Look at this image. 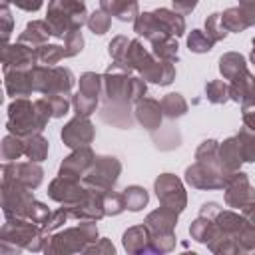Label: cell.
Returning <instances> with one entry per match:
<instances>
[{"mask_svg": "<svg viewBox=\"0 0 255 255\" xmlns=\"http://www.w3.org/2000/svg\"><path fill=\"white\" fill-rule=\"evenodd\" d=\"M221 24L227 32H243L245 28H249V22L241 8H227L221 14Z\"/></svg>", "mask_w": 255, "mask_h": 255, "instance_id": "27", "label": "cell"}, {"mask_svg": "<svg viewBox=\"0 0 255 255\" xmlns=\"http://www.w3.org/2000/svg\"><path fill=\"white\" fill-rule=\"evenodd\" d=\"M245 70H247L245 58L237 52H229V54L221 56V60H219V72L223 74L225 80H233L235 76H239Z\"/></svg>", "mask_w": 255, "mask_h": 255, "instance_id": "24", "label": "cell"}, {"mask_svg": "<svg viewBox=\"0 0 255 255\" xmlns=\"http://www.w3.org/2000/svg\"><path fill=\"white\" fill-rule=\"evenodd\" d=\"M54 118L48 98H40L34 104L26 98H18L8 108V129L18 137L40 133L48 120Z\"/></svg>", "mask_w": 255, "mask_h": 255, "instance_id": "1", "label": "cell"}, {"mask_svg": "<svg viewBox=\"0 0 255 255\" xmlns=\"http://www.w3.org/2000/svg\"><path fill=\"white\" fill-rule=\"evenodd\" d=\"M2 20H4V28H2V40L6 44L8 36H10V28H12V16L8 10V4H2Z\"/></svg>", "mask_w": 255, "mask_h": 255, "instance_id": "43", "label": "cell"}, {"mask_svg": "<svg viewBox=\"0 0 255 255\" xmlns=\"http://www.w3.org/2000/svg\"><path fill=\"white\" fill-rule=\"evenodd\" d=\"M48 36H52L50 24H48V22H42V20H36V22H30V24L26 26V30L20 34L18 42L30 46L32 50H38L40 46L46 44Z\"/></svg>", "mask_w": 255, "mask_h": 255, "instance_id": "20", "label": "cell"}, {"mask_svg": "<svg viewBox=\"0 0 255 255\" xmlns=\"http://www.w3.org/2000/svg\"><path fill=\"white\" fill-rule=\"evenodd\" d=\"M229 173L215 163H201L195 161L191 167L185 169V181L195 189H219L225 187Z\"/></svg>", "mask_w": 255, "mask_h": 255, "instance_id": "6", "label": "cell"}, {"mask_svg": "<svg viewBox=\"0 0 255 255\" xmlns=\"http://www.w3.org/2000/svg\"><path fill=\"white\" fill-rule=\"evenodd\" d=\"M94 161H96V155H94V151L88 145L78 147L72 155H68L62 161L58 175H66V177H72V179H78L80 181V177H84L88 173V169L92 167Z\"/></svg>", "mask_w": 255, "mask_h": 255, "instance_id": "13", "label": "cell"}, {"mask_svg": "<svg viewBox=\"0 0 255 255\" xmlns=\"http://www.w3.org/2000/svg\"><path fill=\"white\" fill-rule=\"evenodd\" d=\"M251 201H255V187L249 183V177L241 171L231 173L225 183V203L241 209Z\"/></svg>", "mask_w": 255, "mask_h": 255, "instance_id": "9", "label": "cell"}, {"mask_svg": "<svg viewBox=\"0 0 255 255\" xmlns=\"http://www.w3.org/2000/svg\"><path fill=\"white\" fill-rule=\"evenodd\" d=\"M219 161L227 173H235L239 169L243 155H241V147H239L237 137H229L219 145Z\"/></svg>", "mask_w": 255, "mask_h": 255, "instance_id": "21", "label": "cell"}, {"mask_svg": "<svg viewBox=\"0 0 255 255\" xmlns=\"http://www.w3.org/2000/svg\"><path fill=\"white\" fill-rule=\"evenodd\" d=\"M46 98H48V102H50V108H52L54 118H62V116L68 112L70 102H68V98H66V96L54 94V96H46Z\"/></svg>", "mask_w": 255, "mask_h": 255, "instance_id": "41", "label": "cell"}, {"mask_svg": "<svg viewBox=\"0 0 255 255\" xmlns=\"http://www.w3.org/2000/svg\"><path fill=\"white\" fill-rule=\"evenodd\" d=\"M46 22L50 24L52 36L58 38H66L70 32L80 30L82 24L88 22L84 0H50Z\"/></svg>", "mask_w": 255, "mask_h": 255, "instance_id": "2", "label": "cell"}, {"mask_svg": "<svg viewBox=\"0 0 255 255\" xmlns=\"http://www.w3.org/2000/svg\"><path fill=\"white\" fill-rule=\"evenodd\" d=\"M32 203H34V195L30 187L14 179H2V207L6 219L26 217Z\"/></svg>", "mask_w": 255, "mask_h": 255, "instance_id": "5", "label": "cell"}, {"mask_svg": "<svg viewBox=\"0 0 255 255\" xmlns=\"http://www.w3.org/2000/svg\"><path fill=\"white\" fill-rule=\"evenodd\" d=\"M124 247L129 253H153V245H151V233L147 229V225H137V227H129L124 233Z\"/></svg>", "mask_w": 255, "mask_h": 255, "instance_id": "16", "label": "cell"}, {"mask_svg": "<svg viewBox=\"0 0 255 255\" xmlns=\"http://www.w3.org/2000/svg\"><path fill=\"white\" fill-rule=\"evenodd\" d=\"M124 201H126V207L129 209V211H139L145 203H147V191L143 189V187H139V185H129V187H126L124 189Z\"/></svg>", "mask_w": 255, "mask_h": 255, "instance_id": "31", "label": "cell"}, {"mask_svg": "<svg viewBox=\"0 0 255 255\" xmlns=\"http://www.w3.org/2000/svg\"><path fill=\"white\" fill-rule=\"evenodd\" d=\"M235 137H237V141H239L243 161H255V131L243 128Z\"/></svg>", "mask_w": 255, "mask_h": 255, "instance_id": "32", "label": "cell"}, {"mask_svg": "<svg viewBox=\"0 0 255 255\" xmlns=\"http://www.w3.org/2000/svg\"><path fill=\"white\" fill-rule=\"evenodd\" d=\"M24 153L32 161H42L48 153V139H44L40 133H32L24 141Z\"/></svg>", "mask_w": 255, "mask_h": 255, "instance_id": "29", "label": "cell"}, {"mask_svg": "<svg viewBox=\"0 0 255 255\" xmlns=\"http://www.w3.org/2000/svg\"><path fill=\"white\" fill-rule=\"evenodd\" d=\"M251 62L255 64V38H253V50H251Z\"/></svg>", "mask_w": 255, "mask_h": 255, "instance_id": "48", "label": "cell"}, {"mask_svg": "<svg viewBox=\"0 0 255 255\" xmlns=\"http://www.w3.org/2000/svg\"><path fill=\"white\" fill-rule=\"evenodd\" d=\"M205 94L211 104H223L229 100V86L223 80H211L205 86Z\"/></svg>", "mask_w": 255, "mask_h": 255, "instance_id": "33", "label": "cell"}, {"mask_svg": "<svg viewBox=\"0 0 255 255\" xmlns=\"http://www.w3.org/2000/svg\"><path fill=\"white\" fill-rule=\"evenodd\" d=\"M139 74L143 76V80H149V82L159 84V86H167L175 78V68H173V62H165V60L153 58Z\"/></svg>", "mask_w": 255, "mask_h": 255, "instance_id": "18", "label": "cell"}, {"mask_svg": "<svg viewBox=\"0 0 255 255\" xmlns=\"http://www.w3.org/2000/svg\"><path fill=\"white\" fill-rule=\"evenodd\" d=\"M2 62H4V74L6 72H28L38 64L36 50H32L30 46H26L22 42H18L14 46L4 44Z\"/></svg>", "mask_w": 255, "mask_h": 255, "instance_id": "10", "label": "cell"}, {"mask_svg": "<svg viewBox=\"0 0 255 255\" xmlns=\"http://www.w3.org/2000/svg\"><path fill=\"white\" fill-rule=\"evenodd\" d=\"M161 112L169 118V120H175V118H181L185 112H187V102L179 96V94H167L161 98Z\"/></svg>", "mask_w": 255, "mask_h": 255, "instance_id": "28", "label": "cell"}, {"mask_svg": "<svg viewBox=\"0 0 255 255\" xmlns=\"http://www.w3.org/2000/svg\"><path fill=\"white\" fill-rule=\"evenodd\" d=\"M155 20L159 22V26L171 34V36H181L185 32V22H183V16H179L177 12H171L167 8H159L153 12Z\"/></svg>", "mask_w": 255, "mask_h": 255, "instance_id": "23", "label": "cell"}, {"mask_svg": "<svg viewBox=\"0 0 255 255\" xmlns=\"http://www.w3.org/2000/svg\"><path fill=\"white\" fill-rule=\"evenodd\" d=\"M98 237V227L92 219H82L78 227L66 229L62 233H56L50 243L46 245V253H74V251H84L88 243L96 241Z\"/></svg>", "mask_w": 255, "mask_h": 255, "instance_id": "3", "label": "cell"}, {"mask_svg": "<svg viewBox=\"0 0 255 255\" xmlns=\"http://www.w3.org/2000/svg\"><path fill=\"white\" fill-rule=\"evenodd\" d=\"M189 233H191V237H193L195 241H199V243H207V241L213 237V233H215V217L199 215V217L191 223Z\"/></svg>", "mask_w": 255, "mask_h": 255, "instance_id": "25", "label": "cell"}, {"mask_svg": "<svg viewBox=\"0 0 255 255\" xmlns=\"http://www.w3.org/2000/svg\"><path fill=\"white\" fill-rule=\"evenodd\" d=\"M8 2L16 4L18 8H22L26 12H36L42 6V0H4V4H8Z\"/></svg>", "mask_w": 255, "mask_h": 255, "instance_id": "42", "label": "cell"}, {"mask_svg": "<svg viewBox=\"0 0 255 255\" xmlns=\"http://www.w3.org/2000/svg\"><path fill=\"white\" fill-rule=\"evenodd\" d=\"M171 2H173L175 12H179V14H189L197 6V0H171Z\"/></svg>", "mask_w": 255, "mask_h": 255, "instance_id": "45", "label": "cell"}, {"mask_svg": "<svg viewBox=\"0 0 255 255\" xmlns=\"http://www.w3.org/2000/svg\"><path fill=\"white\" fill-rule=\"evenodd\" d=\"M94 135H96V131H94V126L88 120V116H76L62 129V141L68 147H74V149L92 143Z\"/></svg>", "mask_w": 255, "mask_h": 255, "instance_id": "11", "label": "cell"}, {"mask_svg": "<svg viewBox=\"0 0 255 255\" xmlns=\"http://www.w3.org/2000/svg\"><path fill=\"white\" fill-rule=\"evenodd\" d=\"M205 34L213 40V42H219V40H223L225 38V34H227V30L223 28V24H221V14H211L207 20H205Z\"/></svg>", "mask_w": 255, "mask_h": 255, "instance_id": "38", "label": "cell"}, {"mask_svg": "<svg viewBox=\"0 0 255 255\" xmlns=\"http://www.w3.org/2000/svg\"><path fill=\"white\" fill-rule=\"evenodd\" d=\"M120 171H122V163L116 157L100 155V157H96V161L92 163L88 173L82 177V185L86 189H94V191L106 193L116 185Z\"/></svg>", "mask_w": 255, "mask_h": 255, "instance_id": "4", "label": "cell"}, {"mask_svg": "<svg viewBox=\"0 0 255 255\" xmlns=\"http://www.w3.org/2000/svg\"><path fill=\"white\" fill-rule=\"evenodd\" d=\"M213 44H215V42H213L205 32H201V30H191V34H189V38H187V46H189V50L195 52V54L209 52Z\"/></svg>", "mask_w": 255, "mask_h": 255, "instance_id": "35", "label": "cell"}, {"mask_svg": "<svg viewBox=\"0 0 255 255\" xmlns=\"http://www.w3.org/2000/svg\"><path fill=\"white\" fill-rule=\"evenodd\" d=\"M66 46H64V52H66V58L70 56H76L78 52H82V46H84V38H82V32L80 30H74L70 32L66 38H64Z\"/></svg>", "mask_w": 255, "mask_h": 255, "instance_id": "39", "label": "cell"}, {"mask_svg": "<svg viewBox=\"0 0 255 255\" xmlns=\"http://www.w3.org/2000/svg\"><path fill=\"white\" fill-rule=\"evenodd\" d=\"M100 90H102V76H98L94 72H86L80 78V92L72 100L78 116H90L96 112Z\"/></svg>", "mask_w": 255, "mask_h": 255, "instance_id": "8", "label": "cell"}, {"mask_svg": "<svg viewBox=\"0 0 255 255\" xmlns=\"http://www.w3.org/2000/svg\"><path fill=\"white\" fill-rule=\"evenodd\" d=\"M124 209H126V201H124L122 193H116L112 189L104 193V211H106V215H118Z\"/></svg>", "mask_w": 255, "mask_h": 255, "instance_id": "37", "label": "cell"}, {"mask_svg": "<svg viewBox=\"0 0 255 255\" xmlns=\"http://www.w3.org/2000/svg\"><path fill=\"white\" fill-rule=\"evenodd\" d=\"M229 98L233 102H241V106H255V76L249 70L231 80Z\"/></svg>", "mask_w": 255, "mask_h": 255, "instance_id": "15", "label": "cell"}, {"mask_svg": "<svg viewBox=\"0 0 255 255\" xmlns=\"http://www.w3.org/2000/svg\"><path fill=\"white\" fill-rule=\"evenodd\" d=\"M88 28L94 32V34H106L110 30V24H112V18L108 16V12H104L102 8L98 12H94L92 16H88Z\"/></svg>", "mask_w": 255, "mask_h": 255, "instance_id": "36", "label": "cell"}, {"mask_svg": "<svg viewBox=\"0 0 255 255\" xmlns=\"http://www.w3.org/2000/svg\"><path fill=\"white\" fill-rule=\"evenodd\" d=\"M243 124L247 129L255 131V106H243Z\"/></svg>", "mask_w": 255, "mask_h": 255, "instance_id": "44", "label": "cell"}, {"mask_svg": "<svg viewBox=\"0 0 255 255\" xmlns=\"http://www.w3.org/2000/svg\"><path fill=\"white\" fill-rule=\"evenodd\" d=\"M153 187H155V195H157V199L161 201L163 207L173 209L175 213H181L183 211V207L187 203V197H185V191H183L181 181L175 175H171V173L159 175L155 179Z\"/></svg>", "mask_w": 255, "mask_h": 255, "instance_id": "7", "label": "cell"}, {"mask_svg": "<svg viewBox=\"0 0 255 255\" xmlns=\"http://www.w3.org/2000/svg\"><path fill=\"white\" fill-rule=\"evenodd\" d=\"M24 153V141H20L18 135H6L2 141V157L6 161H14Z\"/></svg>", "mask_w": 255, "mask_h": 255, "instance_id": "34", "label": "cell"}, {"mask_svg": "<svg viewBox=\"0 0 255 255\" xmlns=\"http://www.w3.org/2000/svg\"><path fill=\"white\" fill-rule=\"evenodd\" d=\"M2 171H4L2 179L20 181L22 185H26L30 189H36L42 183V175H44L42 167L32 163V161H26V163H4Z\"/></svg>", "mask_w": 255, "mask_h": 255, "instance_id": "14", "label": "cell"}, {"mask_svg": "<svg viewBox=\"0 0 255 255\" xmlns=\"http://www.w3.org/2000/svg\"><path fill=\"white\" fill-rule=\"evenodd\" d=\"M92 251H96V253H102V251H106V253H114V245L108 241V239H102L100 241V245H88L86 249H84V253H92Z\"/></svg>", "mask_w": 255, "mask_h": 255, "instance_id": "46", "label": "cell"}, {"mask_svg": "<svg viewBox=\"0 0 255 255\" xmlns=\"http://www.w3.org/2000/svg\"><path fill=\"white\" fill-rule=\"evenodd\" d=\"M62 58H66V52L58 44H44L36 50V60H38V64H44V66H54Z\"/></svg>", "mask_w": 255, "mask_h": 255, "instance_id": "30", "label": "cell"}, {"mask_svg": "<svg viewBox=\"0 0 255 255\" xmlns=\"http://www.w3.org/2000/svg\"><path fill=\"white\" fill-rule=\"evenodd\" d=\"M100 6L110 16H116L122 22L137 18V0H100Z\"/></svg>", "mask_w": 255, "mask_h": 255, "instance_id": "22", "label": "cell"}, {"mask_svg": "<svg viewBox=\"0 0 255 255\" xmlns=\"http://www.w3.org/2000/svg\"><path fill=\"white\" fill-rule=\"evenodd\" d=\"M241 215H243L249 223L255 225V201H251V203H247L245 207H241Z\"/></svg>", "mask_w": 255, "mask_h": 255, "instance_id": "47", "label": "cell"}, {"mask_svg": "<svg viewBox=\"0 0 255 255\" xmlns=\"http://www.w3.org/2000/svg\"><path fill=\"white\" fill-rule=\"evenodd\" d=\"M153 46V56L157 60H165V62H177V42L173 40V36H163L155 42H151Z\"/></svg>", "mask_w": 255, "mask_h": 255, "instance_id": "26", "label": "cell"}, {"mask_svg": "<svg viewBox=\"0 0 255 255\" xmlns=\"http://www.w3.org/2000/svg\"><path fill=\"white\" fill-rule=\"evenodd\" d=\"M135 118L145 129L153 131L161 124V104L151 98H143L135 102Z\"/></svg>", "mask_w": 255, "mask_h": 255, "instance_id": "17", "label": "cell"}, {"mask_svg": "<svg viewBox=\"0 0 255 255\" xmlns=\"http://www.w3.org/2000/svg\"><path fill=\"white\" fill-rule=\"evenodd\" d=\"M6 82H4V88H6V94L8 96H28L32 90H34V82H32V70L28 72H6Z\"/></svg>", "mask_w": 255, "mask_h": 255, "instance_id": "19", "label": "cell"}, {"mask_svg": "<svg viewBox=\"0 0 255 255\" xmlns=\"http://www.w3.org/2000/svg\"><path fill=\"white\" fill-rule=\"evenodd\" d=\"M129 42L131 40H128L126 36H116L110 42V56L114 58V62H122V58L126 56V50H128Z\"/></svg>", "mask_w": 255, "mask_h": 255, "instance_id": "40", "label": "cell"}, {"mask_svg": "<svg viewBox=\"0 0 255 255\" xmlns=\"http://www.w3.org/2000/svg\"><path fill=\"white\" fill-rule=\"evenodd\" d=\"M86 187L80 185L78 179H72V177H66V175H58L52 183H50V189H48V195L54 199V201H60L64 205H74L78 201L84 199L86 195Z\"/></svg>", "mask_w": 255, "mask_h": 255, "instance_id": "12", "label": "cell"}]
</instances>
